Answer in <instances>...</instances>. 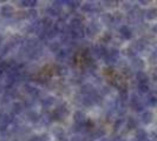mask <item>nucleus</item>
Segmentation results:
<instances>
[{
	"label": "nucleus",
	"mask_w": 157,
	"mask_h": 141,
	"mask_svg": "<svg viewBox=\"0 0 157 141\" xmlns=\"http://www.w3.org/2000/svg\"><path fill=\"white\" fill-rule=\"evenodd\" d=\"M154 30H155V31L157 32V26H156V27H155V28H154Z\"/></svg>",
	"instance_id": "1"
}]
</instances>
